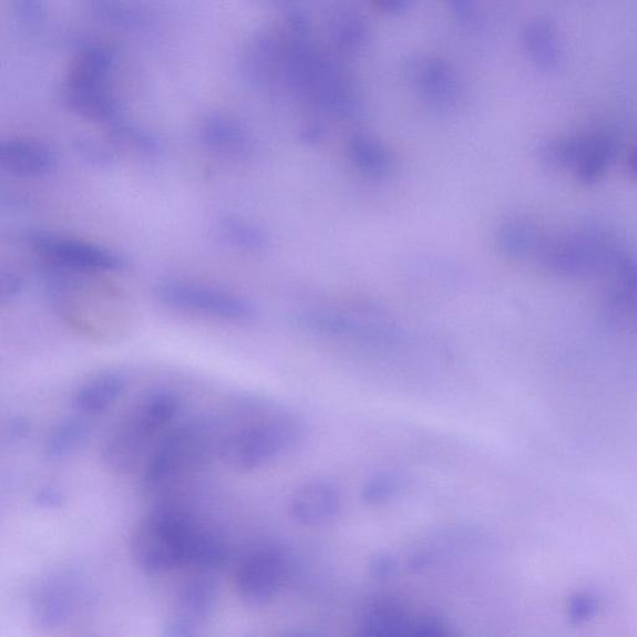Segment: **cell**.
Here are the masks:
<instances>
[{
	"instance_id": "4",
	"label": "cell",
	"mask_w": 637,
	"mask_h": 637,
	"mask_svg": "<svg viewBox=\"0 0 637 637\" xmlns=\"http://www.w3.org/2000/svg\"><path fill=\"white\" fill-rule=\"evenodd\" d=\"M115 53L107 47L81 49L63 89L66 105L81 116L116 127L123 123L117 100L109 90Z\"/></svg>"
},
{
	"instance_id": "18",
	"label": "cell",
	"mask_w": 637,
	"mask_h": 637,
	"mask_svg": "<svg viewBox=\"0 0 637 637\" xmlns=\"http://www.w3.org/2000/svg\"><path fill=\"white\" fill-rule=\"evenodd\" d=\"M73 147L81 158L97 167H106L115 158L113 151L91 137H78L73 141Z\"/></svg>"
},
{
	"instance_id": "20",
	"label": "cell",
	"mask_w": 637,
	"mask_h": 637,
	"mask_svg": "<svg viewBox=\"0 0 637 637\" xmlns=\"http://www.w3.org/2000/svg\"><path fill=\"white\" fill-rule=\"evenodd\" d=\"M24 280L19 273L12 269H2L0 271V301H13L23 291Z\"/></svg>"
},
{
	"instance_id": "6",
	"label": "cell",
	"mask_w": 637,
	"mask_h": 637,
	"mask_svg": "<svg viewBox=\"0 0 637 637\" xmlns=\"http://www.w3.org/2000/svg\"><path fill=\"white\" fill-rule=\"evenodd\" d=\"M298 326L321 336L392 341L399 336L395 323L372 309H307L297 316Z\"/></svg>"
},
{
	"instance_id": "1",
	"label": "cell",
	"mask_w": 637,
	"mask_h": 637,
	"mask_svg": "<svg viewBox=\"0 0 637 637\" xmlns=\"http://www.w3.org/2000/svg\"><path fill=\"white\" fill-rule=\"evenodd\" d=\"M220 428L218 459L239 472H250L297 446L305 433L295 414L257 399L237 403Z\"/></svg>"
},
{
	"instance_id": "9",
	"label": "cell",
	"mask_w": 637,
	"mask_h": 637,
	"mask_svg": "<svg viewBox=\"0 0 637 637\" xmlns=\"http://www.w3.org/2000/svg\"><path fill=\"white\" fill-rule=\"evenodd\" d=\"M414 85L434 105L452 106L460 94V84L453 69L441 59H414L409 65Z\"/></svg>"
},
{
	"instance_id": "16",
	"label": "cell",
	"mask_w": 637,
	"mask_h": 637,
	"mask_svg": "<svg viewBox=\"0 0 637 637\" xmlns=\"http://www.w3.org/2000/svg\"><path fill=\"white\" fill-rule=\"evenodd\" d=\"M218 232L228 245L242 250L258 251L268 246L266 232L246 219L226 217L219 222Z\"/></svg>"
},
{
	"instance_id": "5",
	"label": "cell",
	"mask_w": 637,
	"mask_h": 637,
	"mask_svg": "<svg viewBox=\"0 0 637 637\" xmlns=\"http://www.w3.org/2000/svg\"><path fill=\"white\" fill-rule=\"evenodd\" d=\"M162 305L192 315L226 321L248 322L257 317V309L245 298L232 292L184 280H162L155 287Z\"/></svg>"
},
{
	"instance_id": "12",
	"label": "cell",
	"mask_w": 637,
	"mask_h": 637,
	"mask_svg": "<svg viewBox=\"0 0 637 637\" xmlns=\"http://www.w3.org/2000/svg\"><path fill=\"white\" fill-rule=\"evenodd\" d=\"M129 380L124 373L109 371L90 379L74 393L73 407L85 417L104 413L124 395Z\"/></svg>"
},
{
	"instance_id": "11",
	"label": "cell",
	"mask_w": 637,
	"mask_h": 637,
	"mask_svg": "<svg viewBox=\"0 0 637 637\" xmlns=\"http://www.w3.org/2000/svg\"><path fill=\"white\" fill-rule=\"evenodd\" d=\"M199 137L207 148L226 156L246 157L253 150L247 129L224 114H210L202 121Z\"/></svg>"
},
{
	"instance_id": "23",
	"label": "cell",
	"mask_w": 637,
	"mask_h": 637,
	"mask_svg": "<svg viewBox=\"0 0 637 637\" xmlns=\"http://www.w3.org/2000/svg\"><path fill=\"white\" fill-rule=\"evenodd\" d=\"M383 7L391 10V12H399L400 9L407 8V2H401V0H389V2H383Z\"/></svg>"
},
{
	"instance_id": "14",
	"label": "cell",
	"mask_w": 637,
	"mask_h": 637,
	"mask_svg": "<svg viewBox=\"0 0 637 637\" xmlns=\"http://www.w3.org/2000/svg\"><path fill=\"white\" fill-rule=\"evenodd\" d=\"M330 32L333 42L347 53L360 52L370 40L368 19L352 9L338 10L332 14Z\"/></svg>"
},
{
	"instance_id": "24",
	"label": "cell",
	"mask_w": 637,
	"mask_h": 637,
	"mask_svg": "<svg viewBox=\"0 0 637 637\" xmlns=\"http://www.w3.org/2000/svg\"><path fill=\"white\" fill-rule=\"evenodd\" d=\"M321 135H322L321 129H318V127H315V126H312V127H310V129H306V134H305V136H306V138H308V140H309V138H310V140H312V138H320Z\"/></svg>"
},
{
	"instance_id": "10",
	"label": "cell",
	"mask_w": 637,
	"mask_h": 637,
	"mask_svg": "<svg viewBox=\"0 0 637 637\" xmlns=\"http://www.w3.org/2000/svg\"><path fill=\"white\" fill-rule=\"evenodd\" d=\"M340 505L341 495L337 485L328 481L316 480L302 484L292 495L290 510L292 517L298 522L317 525L336 517Z\"/></svg>"
},
{
	"instance_id": "13",
	"label": "cell",
	"mask_w": 637,
	"mask_h": 637,
	"mask_svg": "<svg viewBox=\"0 0 637 637\" xmlns=\"http://www.w3.org/2000/svg\"><path fill=\"white\" fill-rule=\"evenodd\" d=\"M91 430V423L84 418L60 421L45 440V458L56 462L72 456L88 441Z\"/></svg>"
},
{
	"instance_id": "21",
	"label": "cell",
	"mask_w": 637,
	"mask_h": 637,
	"mask_svg": "<svg viewBox=\"0 0 637 637\" xmlns=\"http://www.w3.org/2000/svg\"><path fill=\"white\" fill-rule=\"evenodd\" d=\"M63 500V493L54 487H44L37 493V503L42 507H59Z\"/></svg>"
},
{
	"instance_id": "8",
	"label": "cell",
	"mask_w": 637,
	"mask_h": 637,
	"mask_svg": "<svg viewBox=\"0 0 637 637\" xmlns=\"http://www.w3.org/2000/svg\"><path fill=\"white\" fill-rule=\"evenodd\" d=\"M0 165L16 176L42 177L58 168L59 157L40 141L12 138L0 145Z\"/></svg>"
},
{
	"instance_id": "15",
	"label": "cell",
	"mask_w": 637,
	"mask_h": 637,
	"mask_svg": "<svg viewBox=\"0 0 637 637\" xmlns=\"http://www.w3.org/2000/svg\"><path fill=\"white\" fill-rule=\"evenodd\" d=\"M349 154L356 165L367 175L386 177L392 169L393 158L390 150L371 136H353L349 143Z\"/></svg>"
},
{
	"instance_id": "2",
	"label": "cell",
	"mask_w": 637,
	"mask_h": 637,
	"mask_svg": "<svg viewBox=\"0 0 637 637\" xmlns=\"http://www.w3.org/2000/svg\"><path fill=\"white\" fill-rule=\"evenodd\" d=\"M179 411V400L175 393L155 391L141 398L120 418L110 430L101 459L109 471L117 474L133 472L144 459L147 460L151 446Z\"/></svg>"
},
{
	"instance_id": "17",
	"label": "cell",
	"mask_w": 637,
	"mask_h": 637,
	"mask_svg": "<svg viewBox=\"0 0 637 637\" xmlns=\"http://www.w3.org/2000/svg\"><path fill=\"white\" fill-rule=\"evenodd\" d=\"M401 482L395 474L380 473L363 485L361 497L368 504L390 501L400 491Z\"/></svg>"
},
{
	"instance_id": "7",
	"label": "cell",
	"mask_w": 637,
	"mask_h": 637,
	"mask_svg": "<svg viewBox=\"0 0 637 637\" xmlns=\"http://www.w3.org/2000/svg\"><path fill=\"white\" fill-rule=\"evenodd\" d=\"M24 240L47 263L84 273L123 271L127 261L117 253L85 240L28 230Z\"/></svg>"
},
{
	"instance_id": "19",
	"label": "cell",
	"mask_w": 637,
	"mask_h": 637,
	"mask_svg": "<svg viewBox=\"0 0 637 637\" xmlns=\"http://www.w3.org/2000/svg\"><path fill=\"white\" fill-rule=\"evenodd\" d=\"M17 19L24 27H35L47 14L45 4L39 0H17L14 3Z\"/></svg>"
},
{
	"instance_id": "22",
	"label": "cell",
	"mask_w": 637,
	"mask_h": 637,
	"mask_svg": "<svg viewBox=\"0 0 637 637\" xmlns=\"http://www.w3.org/2000/svg\"><path fill=\"white\" fill-rule=\"evenodd\" d=\"M412 637H448L444 633L434 625H424Z\"/></svg>"
},
{
	"instance_id": "3",
	"label": "cell",
	"mask_w": 637,
	"mask_h": 637,
	"mask_svg": "<svg viewBox=\"0 0 637 637\" xmlns=\"http://www.w3.org/2000/svg\"><path fill=\"white\" fill-rule=\"evenodd\" d=\"M219 422L191 420L162 434L146 460L143 483L146 491L160 493L198 470L219 454Z\"/></svg>"
}]
</instances>
